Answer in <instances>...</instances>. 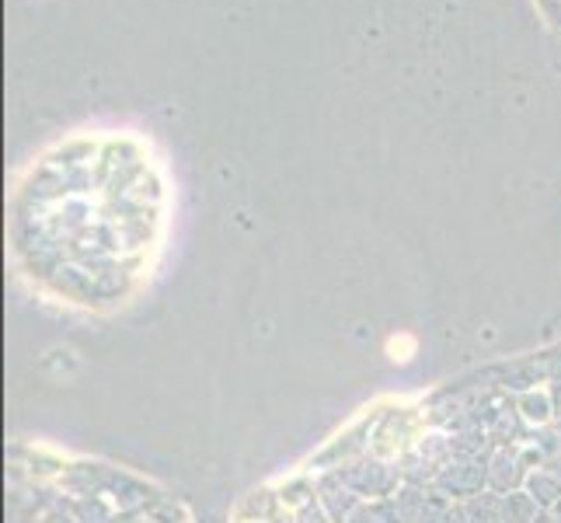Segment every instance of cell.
Instances as JSON below:
<instances>
[{"label":"cell","instance_id":"obj_1","mask_svg":"<svg viewBox=\"0 0 561 523\" xmlns=\"http://www.w3.org/2000/svg\"><path fill=\"white\" fill-rule=\"evenodd\" d=\"M168 185L158 158L133 133H77L49 147L18 185L11 238L35 276L91 304L119 297L158 251Z\"/></svg>","mask_w":561,"mask_h":523},{"label":"cell","instance_id":"obj_2","mask_svg":"<svg viewBox=\"0 0 561 523\" xmlns=\"http://www.w3.org/2000/svg\"><path fill=\"white\" fill-rule=\"evenodd\" d=\"M537 523H548V520H537Z\"/></svg>","mask_w":561,"mask_h":523}]
</instances>
